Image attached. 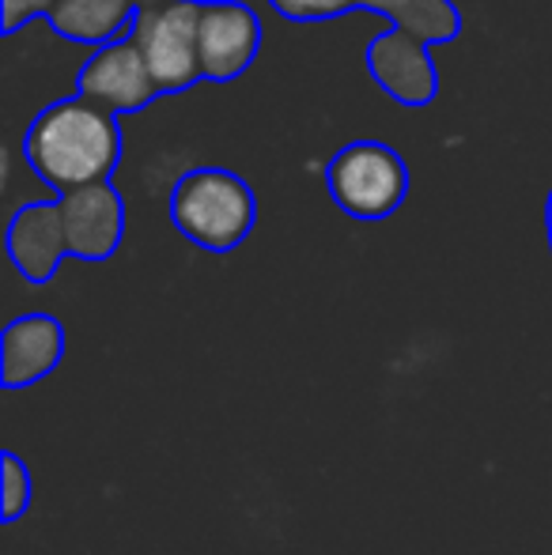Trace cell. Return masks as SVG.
<instances>
[{
	"label": "cell",
	"instance_id": "14",
	"mask_svg": "<svg viewBox=\"0 0 552 555\" xmlns=\"http://www.w3.org/2000/svg\"><path fill=\"white\" fill-rule=\"evenodd\" d=\"M140 8H159V4H167V0H137Z\"/></svg>",
	"mask_w": 552,
	"mask_h": 555
},
{
	"label": "cell",
	"instance_id": "5",
	"mask_svg": "<svg viewBox=\"0 0 552 555\" xmlns=\"http://www.w3.org/2000/svg\"><path fill=\"white\" fill-rule=\"evenodd\" d=\"M325 190L345 216L378 223L406 205L409 167L383 140H352L325 163Z\"/></svg>",
	"mask_w": 552,
	"mask_h": 555
},
{
	"label": "cell",
	"instance_id": "8",
	"mask_svg": "<svg viewBox=\"0 0 552 555\" xmlns=\"http://www.w3.org/2000/svg\"><path fill=\"white\" fill-rule=\"evenodd\" d=\"M76 95L88 99V103L103 106L114 117L121 114H137L144 106H152L163 95L152 80V68H147L140 46L129 38L95 50L76 73Z\"/></svg>",
	"mask_w": 552,
	"mask_h": 555
},
{
	"label": "cell",
	"instance_id": "3",
	"mask_svg": "<svg viewBox=\"0 0 552 555\" xmlns=\"http://www.w3.org/2000/svg\"><path fill=\"white\" fill-rule=\"evenodd\" d=\"M121 152H126L121 121L80 95L42 106L23 137V159L57 197L114 182Z\"/></svg>",
	"mask_w": 552,
	"mask_h": 555
},
{
	"label": "cell",
	"instance_id": "7",
	"mask_svg": "<svg viewBox=\"0 0 552 555\" xmlns=\"http://www.w3.org/2000/svg\"><path fill=\"white\" fill-rule=\"evenodd\" d=\"M137 15V0H0V30L8 38L30 20H46L53 35L91 50L133 35Z\"/></svg>",
	"mask_w": 552,
	"mask_h": 555
},
{
	"label": "cell",
	"instance_id": "6",
	"mask_svg": "<svg viewBox=\"0 0 552 555\" xmlns=\"http://www.w3.org/2000/svg\"><path fill=\"white\" fill-rule=\"evenodd\" d=\"M205 0H167L159 8H140L133 42L144 53L152 80L163 95H182L205 80L197 50V27Z\"/></svg>",
	"mask_w": 552,
	"mask_h": 555
},
{
	"label": "cell",
	"instance_id": "11",
	"mask_svg": "<svg viewBox=\"0 0 552 555\" xmlns=\"http://www.w3.org/2000/svg\"><path fill=\"white\" fill-rule=\"evenodd\" d=\"M0 480H4V491H0V511H4V526H12V521L23 518V511L30 506V495H35V488H30V473L20 461V453H12V450L0 453Z\"/></svg>",
	"mask_w": 552,
	"mask_h": 555
},
{
	"label": "cell",
	"instance_id": "2",
	"mask_svg": "<svg viewBox=\"0 0 552 555\" xmlns=\"http://www.w3.org/2000/svg\"><path fill=\"white\" fill-rule=\"evenodd\" d=\"M356 4L394 23L363 50L371 80L406 111L432 106L439 95V68L432 50L462 35V12L454 0H356Z\"/></svg>",
	"mask_w": 552,
	"mask_h": 555
},
{
	"label": "cell",
	"instance_id": "13",
	"mask_svg": "<svg viewBox=\"0 0 552 555\" xmlns=\"http://www.w3.org/2000/svg\"><path fill=\"white\" fill-rule=\"evenodd\" d=\"M545 231H549V249H552V190L545 197Z\"/></svg>",
	"mask_w": 552,
	"mask_h": 555
},
{
	"label": "cell",
	"instance_id": "10",
	"mask_svg": "<svg viewBox=\"0 0 552 555\" xmlns=\"http://www.w3.org/2000/svg\"><path fill=\"white\" fill-rule=\"evenodd\" d=\"M65 359V325L53 314H23L0 336V386L27 389Z\"/></svg>",
	"mask_w": 552,
	"mask_h": 555
},
{
	"label": "cell",
	"instance_id": "4",
	"mask_svg": "<svg viewBox=\"0 0 552 555\" xmlns=\"http://www.w3.org/2000/svg\"><path fill=\"white\" fill-rule=\"evenodd\" d=\"M170 223L208 254H231L258 223L251 182L228 167H193L170 185Z\"/></svg>",
	"mask_w": 552,
	"mask_h": 555
},
{
	"label": "cell",
	"instance_id": "9",
	"mask_svg": "<svg viewBox=\"0 0 552 555\" xmlns=\"http://www.w3.org/2000/svg\"><path fill=\"white\" fill-rule=\"evenodd\" d=\"M261 20L243 0H205L197 27L201 73L213 83H231L258 61Z\"/></svg>",
	"mask_w": 552,
	"mask_h": 555
},
{
	"label": "cell",
	"instance_id": "1",
	"mask_svg": "<svg viewBox=\"0 0 552 555\" xmlns=\"http://www.w3.org/2000/svg\"><path fill=\"white\" fill-rule=\"evenodd\" d=\"M121 238H126V201L114 182L61 193L53 201H30L15 208L4 231L8 257L35 287L50 284L68 257L111 261Z\"/></svg>",
	"mask_w": 552,
	"mask_h": 555
},
{
	"label": "cell",
	"instance_id": "12",
	"mask_svg": "<svg viewBox=\"0 0 552 555\" xmlns=\"http://www.w3.org/2000/svg\"><path fill=\"white\" fill-rule=\"evenodd\" d=\"M277 15L287 23H318V20H337V15L356 12V0H266Z\"/></svg>",
	"mask_w": 552,
	"mask_h": 555
}]
</instances>
